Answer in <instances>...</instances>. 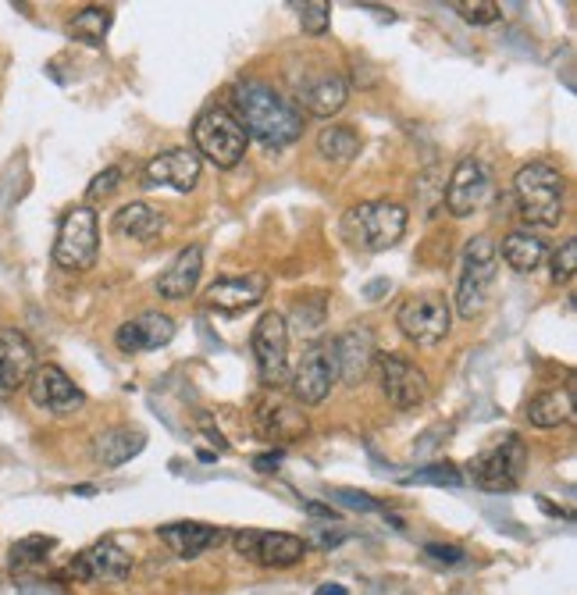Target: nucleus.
<instances>
[{
	"label": "nucleus",
	"mask_w": 577,
	"mask_h": 595,
	"mask_svg": "<svg viewBox=\"0 0 577 595\" xmlns=\"http://www.w3.org/2000/svg\"><path fill=\"white\" fill-rule=\"evenodd\" d=\"M513 196H518L521 218L527 225L556 228L564 221V196H567V178L559 167L545 161L524 164L518 175H513Z\"/></svg>",
	"instance_id": "2"
},
{
	"label": "nucleus",
	"mask_w": 577,
	"mask_h": 595,
	"mask_svg": "<svg viewBox=\"0 0 577 595\" xmlns=\"http://www.w3.org/2000/svg\"><path fill=\"white\" fill-rule=\"evenodd\" d=\"M257 424H261V432L268 439H303L307 435V414L300 410V403L293 400H261L257 407Z\"/></svg>",
	"instance_id": "24"
},
{
	"label": "nucleus",
	"mask_w": 577,
	"mask_h": 595,
	"mask_svg": "<svg viewBox=\"0 0 577 595\" xmlns=\"http://www.w3.org/2000/svg\"><path fill=\"white\" fill-rule=\"evenodd\" d=\"M331 499H339L346 502V507H353V510H382V502L371 499L368 493H353V488H339V493H331Z\"/></svg>",
	"instance_id": "38"
},
{
	"label": "nucleus",
	"mask_w": 577,
	"mask_h": 595,
	"mask_svg": "<svg viewBox=\"0 0 577 595\" xmlns=\"http://www.w3.org/2000/svg\"><path fill=\"white\" fill-rule=\"evenodd\" d=\"M499 257H503V261L518 274H531L545 261V242L535 232H524V228H518V232H510L503 239V250H499Z\"/></svg>",
	"instance_id": "28"
},
{
	"label": "nucleus",
	"mask_w": 577,
	"mask_h": 595,
	"mask_svg": "<svg viewBox=\"0 0 577 595\" xmlns=\"http://www.w3.org/2000/svg\"><path fill=\"white\" fill-rule=\"evenodd\" d=\"M175 339V322L168 314L161 311H146L140 317H132L118 332H115V343L121 354H143V349H161L164 343Z\"/></svg>",
	"instance_id": "18"
},
{
	"label": "nucleus",
	"mask_w": 577,
	"mask_h": 595,
	"mask_svg": "<svg viewBox=\"0 0 577 595\" xmlns=\"http://www.w3.org/2000/svg\"><path fill=\"white\" fill-rule=\"evenodd\" d=\"M193 150H196V158H207L215 167H236L242 158H247V143H250V136L247 129L239 126V118L232 111H225V108H210L204 111L200 118H196V126H193Z\"/></svg>",
	"instance_id": "4"
},
{
	"label": "nucleus",
	"mask_w": 577,
	"mask_h": 595,
	"mask_svg": "<svg viewBox=\"0 0 577 595\" xmlns=\"http://www.w3.org/2000/svg\"><path fill=\"white\" fill-rule=\"evenodd\" d=\"M570 414H574V392H570V386L538 392L535 400L527 403V421L535 424V429H559V424L570 421Z\"/></svg>",
	"instance_id": "27"
},
{
	"label": "nucleus",
	"mask_w": 577,
	"mask_h": 595,
	"mask_svg": "<svg viewBox=\"0 0 577 595\" xmlns=\"http://www.w3.org/2000/svg\"><path fill=\"white\" fill-rule=\"evenodd\" d=\"M574 268H577V239H564V247L553 253V268H549V279L559 282H570L574 279Z\"/></svg>",
	"instance_id": "36"
},
{
	"label": "nucleus",
	"mask_w": 577,
	"mask_h": 595,
	"mask_svg": "<svg viewBox=\"0 0 577 595\" xmlns=\"http://www.w3.org/2000/svg\"><path fill=\"white\" fill-rule=\"evenodd\" d=\"M200 158L189 147L161 150L157 158H150L143 167V186H168L175 193H189L200 182Z\"/></svg>",
	"instance_id": "15"
},
{
	"label": "nucleus",
	"mask_w": 577,
	"mask_h": 595,
	"mask_svg": "<svg viewBox=\"0 0 577 595\" xmlns=\"http://www.w3.org/2000/svg\"><path fill=\"white\" fill-rule=\"evenodd\" d=\"M499 274V247L492 242V236H475L464 247L460 257V279H457V311L460 317H478L485 307H489L492 285Z\"/></svg>",
	"instance_id": "3"
},
{
	"label": "nucleus",
	"mask_w": 577,
	"mask_h": 595,
	"mask_svg": "<svg viewBox=\"0 0 577 595\" xmlns=\"http://www.w3.org/2000/svg\"><path fill=\"white\" fill-rule=\"evenodd\" d=\"M232 104H236L239 126L247 129V136H253V140H261L268 150H282L300 140L303 111L268 83H257V79L236 83Z\"/></svg>",
	"instance_id": "1"
},
{
	"label": "nucleus",
	"mask_w": 577,
	"mask_h": 595,
	"mask_svg": "<svg viewBox=\"0 0 577 595\" xmlns=\"http://www.w3.org/2000/svg\"><path fill=\"white\" fill-rule=\"evenodd\" d=\"M336 371L342 386H360L363 378L371 371V360H374V339L368 328H349L342 332L336 343Z\"/></svg>",
	"instance_id": "20"
},
{
	"label": "nucleus",
	"mask_w": 577,
	"mask_h": 595,
	"mask_svg": "<svg viewBox=\"0 0 577 595\" xmlns=\"http://www.w3.org/2000/svg\"><path fill=\"white\" fill-rule=\"evenodd\" d=\"M232 545L242 560L261 563V567H293L303 556H307V545L303 539L288 536V531H261V528H242L232 531Z\"/></svg>",
	"instance_id": "11"
},
{
	"label": "nucleus",
	"mask_w": 577,
	"mask_h": 595,
	"mask_svg": "<svg viewBox=\"0 0 577 595\" xmlns=\"http://www.w3.org/2000/svg\"><path fill=\"white\" fill-rule=\"evenodd\" d=\"M157 536L178 560H196V556H204L207 549H215L229 539V531L210 528V524H196V521H178V524H164Z\"/></svg>",
	"instance_id": "22"
},
{
	"label": "nucleus",
	"mask_w": 577,
	"mask_h": 595,
	"mask_svg": "<svg viewBox=\"0 0 577 595\" xmlns=\"http://www.w3.org/2000/svg\"><path fill=\"white\" fill-rule=\"evenodd\" d=\"M296 108L303 111H311L317 118H331V115H339L346 108V100H349V86L339 72H322L317 79H303L300 89H296Z\"/></svg>",
	"instance_id": "19"
},
{
	"label": "nucleus",
	"mask_w": 577,
	"mask_h": 595,
	"mask_svg": "<svg viewBox=\"0 0 577 595\" xmlns=\"http://www.w3.org/2000/svg\"><path fill=\"white\" fill-rule=\"evenodd\" d=\"M317 154H322L325 161L349 164L360 154L357 129H349V126H325L322 132H317Z\"/></svg>",
	"instance_id": "29"
},
{
	"label": "nucleus",
	"mask_w": 577,
	"mask_h": 595,
	"mask_svg": "<svg viewBox=\"0 0 577 595\" xmlns=\"http://www.w3.org/2000/svg\"><path fill=\"white\" fill-rule=\"evenodd\" d=\"M25 389H29L33 407H40L43 414H51V418L79 414L86 407V392L75 386V381L65 375V368H57V364H40Z\"/></svg>",
	"instance_id": "12"
},
{
	"label": "nucleus",
	"mask_w": 577,
	"mask_h": 595,
	"mask_svg": "<svg viewBox=\"0 0 577 595\" xmlns=\"http://www.w3.org/2000/svg\"><path fill=\"white\" fill-rule=\"evenodd\" d=\"M253 357H257L261 381L271 392L288 386V325H285V314H279V311L261 314V322L253 325Z\"/></svg>",
	"instance_id": "10"
},
{
	"label": "nucleus",
	"mask_w": 577,
	"mask_h": 595,
	"mask_svg": "<svg viewBox=\"0 0 577 595\" xmlns=\"http://www.w3.org/2000/svg\"><path fill=\"white\" fill-rule=\"evenodd\" d=\"M396 325L410 343L438 346L453 328V311L443 293H417L406 296L396 311Z\"/></svg>",
	"instance_id": "7"
},
{
	"label": "nucleus",
	"mask_w": 577,
	"mask_h": 595,
	"mask_svg": "<svg viewBox=\"0 0 577 595\" xmlns=\"http://www.w3.org/2000/svg\"><path fill=\"white\" fill-rule=\"evenodd\" d=\"M435 563H460L464 560V549H457V545H428L424 549Z\"/></svg>",
	"instance_id": "39"
},
{
	"label": "nucleus",
	"mask_w": 577,
	"mask_h": 595,
	"mask_svg": "<svg viewBox=\"0 0 577 595\" xmlns=\"http://www.w3.org/2000/svg\"><path fill=\"white\" fill-rule=\"evenodd\" d=\"M36 371V349L19 328H0V396L29 386Z\"/></svg>",
	"instance_id": "17"
},
{
	"label": "nucleus",
	"mask_w": 577,
	"mask_h": 595,
	"mask_svg": "<svg viewBox=\"0 0 577 595\" xmlns=\"http://www.w3.org/2000/svg\"><path fill=\"white\" fill-rule=\"evenodd\" d=\"M385 289H389V282H371L363 293H368V300H378V293H385Z\"/></svg>",
	"instance_id": "42"
},
{
	"label": "nucleus",
	"mask_w": 577,
	"mask_h": 595,
	"mask_svg": "<svg viewBox=\"0 0 577 595\" xmlns=\"http://www.w3.org/2000/svg\"><path fill=\"white\" fill-rule=\"evenodd\" d=\"M111 19H115L111 8H100V4L83 8V11L68 22V33H72L75 40L89 43V47H100L104 36H108V29H111Z\"/></svg>",
	"instance_id": "30"
},
{
	"label": "nucleus",
	"mask_w": 577,
	"mask_h": 595,
	"mask_svg": "<svg viewBox=\"0 0 577 595\" xmlns=\"http://www.w3.org/2000/svg\"><path fill=\"white\" fill-rule=\"evenodd\" d=\"M403 485H464V475L453 464H432V467H424V470H414V475H406Z\"/></svg>",
	"instance_id": "34"
},
{
	"label": "nucleus",
	"mask_w": 577,
	"mask_h": 595,
	"mask_svg": "<svg viewBox=\"0 0 577 595\" xmlns=\"http://www.w3.org/2000/svg\"><path fill=\"white\" fill-rule=\"evenodd\" d=\"M268 293V274H247V279H221L207 289V303L218 311H247V307H257V303L264 300Z\"/></svg>",
	"instance_id": "23"
},
{
	"label": "nucleus",
	"mask_w": 577,
	"mask_h": 595,
	"mask_svg": "<svg viewBox=\"0 0 577 595\" xmlns=\"http://www.w3.org/2000/svg\"><path fill=\"white\" fill-rule=\"evenodd\" d=\"M328 22H331V4H325V0H311V4H303V8H300V25H303V33L325 36V33H328Z\"/></svg>",
	"instance_id": "35"
},
{
	"label": "nucleus",
	"mask_w": 577,
	"mask_h": 595,
	"mask_svg": "<svg viewBox=\"0 0 577 595\" xmlns=\"http://www.w3.org/2000/svg\"><path fill=\"white\" fill-rule=\"evenodd\" d=\"M378 381H382V392L392 410H417L428 400V375L400 354L378 357Z\"/></svg>",
	"instance_id": "13"
},
{
	"label": "nucleus",
	"mask_w": 577,
	"mask_h": 595,
	"mask_svg": "<svg viewBox=\"0 0 577 595\" xmlns=\"http://www.w3.org/2000/svg\"><path fill=\"white\" fill-rule=\"evenodd\" d=\"M161 228H164L161 210L143 204V201H132V204H126V207H118L115 218H111V232L121 236V239H135V242L154 239Z\"/></svg>",
	"instance_id": "26"
},
{
	"label": "nucleus",
	"mask_w": 577,
	"mask_h": 595,
	"mask_svg": "<svg viewBox=\"0 0 577 595\" xmlns=\"http://www.w3.org/2000/svg\"><path fill=\"white\" fill-rule=\"evenodd\" d=\"M200 274H204V247H186L175 253V261L164 268V274L157 279V293L164 300H189L196 293V285H200Z\"/></svg>",
	"instance_id": "21"
},
{
	"label": "nucleus",
	"mask_w": 577,
	"mask_h": 595,
	"mask_svg": "<svg viewBox=\"0 0 577 595\" xmlns=\"http://www.w3.org/2000/svg\"><path fill=\"white\" fill-rule=\"evenodd\" d=\"M146 446V435L140 429H108L94 439V461L100 467H121L132 456H140Z\"/></svg>",
	"instance_id": "25"
},
{
	"label": "nucleus",
	"mask_w": 577,
	"mask_h": 595,
	"mask_svg": "<svg viewBox=\"0 0 577 595\" xmlns=\"http://www.w3.org/2000/svg\"><path fill=\"white\" fill-rule=\"evenodd\" d=\"M339 381L336 371V346L331 343H314L303 349L296 368L288 371V386H293V400L300 407H317L328 400L331 386Z\"/></svg>",
	"instance_id": "9"
},
{
	"label": "nucleus",
	"mask_w": 577,
	"mask_h": 595,
	"mask_svg": "<svg viewBox=\"0 0 577 595\" xmlns=\"http://www.w3.org/2000/svg\"><path fill=\"white\" fill-rule=\"evenodd\" d=\"M288 322H293V328L300 335H314L322 332V325L328 322V300L325 293H311V296H300L293 303V314H288ZM285 322V325H288Z\"/></svg>",
	"instance_id": "31"
},
{
	"label": "nucleus",
	"mask_w": 577,
	"mask_h": 595,
	"mask_svg": "<svg viewBox=\"0 0 577 595\" xmlns=\"http://www.w3.org/2000/svg\"><path fill=\"white\" fill-rule=\"evenodd\" d=\"M51 549H54V539H47V536H29V539H22V542H14V549H11V567L19 571V567H29V563H43Z\"/></svg>",
	"instance_id": "32"
},
{
	"label": "nucleus",
	"mask_w": 577,
	"mask_h": 595,
	"mask_svg": "<svg viewBox=\"0 0 577 595\" xmlns=\"http://www.w3.org/2000/svg\"><path fill=\"white\" fill-rule=\"evenodd\" d=\"M100 253V221L94 207H72L61 218L57 239H54V264L65 271H89Z\"/></svg>",
	"instance_id": "6"
},
{
	"label": "nucleus",
	"mask_w": 577,
	"mask_h": 595,
	"mask_svg": "<svg viewBox=\"0 0 577 595\" xmlns=\"http://www.w3.org/2000/svg\"><path fill=\"white\" fill-rule=\"evenodd\" d=\"M279 464H282V453L275 450V453H261V456H253V467L261 470V475H271V470H279Z\"/></svg>",
	"instance_id": "40"
},
{
	"label": "nucleus",
	"mask_w": 577,
	"mask_h": 595,
	"mask_svg": "<svg viewBox=\"0 0 577 595\" xmlns=\"http://www.w3.org/2000/svg\"><path fill=\"white\" fill-rule=\"evenodd\" d=\"M132 571V556L115 539H100L72 560V574L79 582H126Z\"/></svg>",
	"instance_id": "16"
},
{
	"label": "nucleus",
	"mask_w": 577,
	"mask_h": 595,
	"mask_svg": "<svg viewBox=\"0 0 577 595\" xmlns=\"http://www.w3.org/2000/svg\"><path fill=\"white\" fill-rule=\"evenodd\" d=\"M453 11H457L464 22H475V25H492L503 19V8H499L496 0H457Z\"/></svg>",
	"instance_id": "33"
},
{
	"label": "nucleus",
	"mask_w": 577,
	"mask_h": 595,
	"mask_svg": "<svg viewBox=\"0 0 577 595\" xmlns=\"http://www.w3.org/2000/svg\"><path fill=\"white\" fill-rule=\"evenodd\" d=\"M475 485L485 488V493H513L524 478L527 467V446L521 435H503L499 442H492L475 464Z\"/></svg>",
	"instance_id": "8"
},
{
	"label": "nucleus",
	"mask_w": 577,
	"mask_h": 595,
	"mask_svg": "<svg viewBox=\"0 0 577 595\" xmlns=\"http://www.w3.org/2000/svg\"><path fill=\"white\" fill-rule=\"evenodd\" d=\"M307 513L311 517H325V521H339V513L331 507H322V502H307Z\"/></svg>",
	"instance_id": "41"
},
{
	"label": "nucleus",
	"mask_w": 577,
	"mask_h": 595,
	"mask_svg": "<svg viewBox=\"0 0 577 595\" xmlns=\"http://www.w3.org/2000/svg\"><path fill=\"white\" fill-rule=\"evenodd\" d=\"M406 221H410V215H406L403 204L368 201V204H357L346 215V236L353 239L360 250L382 253V250L396 247V242L403 239Z\"/></svg>",
	"instance_id": "5"
},
{
	"label": "nucleus",
	"mask_w": 577,
	"mask_h": 595,
	"mask_svg": "<svg viewBox=\"0 0 577 595\" xmlns=\"http://www.w3.org/2000/svg\"><path fill=\"white\" fill-rule=\"evenodd\" d=\"M485 193H489V172L475 158H460L453 167L449 182L443 186V201L453 218H470L485 204Z\"/></svg>",
	"instance_id": "14"
},
{
	"label": "nucleus",
	"mask_w": 577,
	"mask_h": 595,
	"mask_svg": "<svg viewBox=\"0 0 577 595\" xmlns=\"http://www.w3.org/2000/svg\"><path fill=\"white\" fill-rule=\"evenodd\" d=\"M314 595H346V588L342 585H322Z\"/></svg>",
	"instance_id": "43"
},
{
	"label": "nucleus",
	"mask_w": 577,
	"mask_h": 595,
	"mask_svg": "<svg viewBox=\"0 0 577 595\" xmlns=\"http://www.w3.org/2000/svg\"><path fill=\"white\" fill-rule=\"evenodd\" d=\"M118 182H121V167H118V164L104 167V172H100L94 182H89L86 196H89V201H100V196H111V193L118 190Z\"/></svg>",
	"instance_id": "37"
}]
</instances>
